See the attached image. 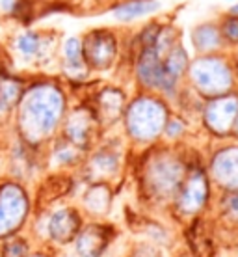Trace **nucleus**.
<instances>
[{
  "label": "nucleus",
  "instance_id": "f257e3e1",
  "mask_svg": "<svg viewBox=\"0 0 238 257\" xmlns=\"http://www.w3.org/2000/svg\"><path fill=\"white\" fill-rule=\"evenodd\" d=\"M65 101L62 91L51 82L26 84L13 114V131L17 140L38 151L52 142L62 125Z\"/></svg>",
  "mask_w": 238,
  "mask_h": 257
},
{
  "label": "nucleus",
  "instance_id": "f03ea898",
  "mask_svg": "<svg viewBox=\"0 0 238 257\" xmlns=\"http://www.w3.org/2000/svg\"><path fill=\"white\" fill-rule=\"evenodd\" d=\"M84 224L86 218L77 205L58 201L47 207H38L26 233L36 244L60 251L71 248Z\"/></svg>",
  "mask_w": 238,
  "mask_h": 257
},
{
  "label": "nucleus",
  "instance_id": "7ed1b4c3",
  "mask_svg": "<svg viewBox=\"0 0 238 257\" xmlns=\"http://www.w3.org/2000/svg\"><path fill=\"white\" fill-rule=\"evenodd\" d=\"M36 212L32 187L8 175L0 177V242L28 231Z\"/></svg>",
  "mask_w": 238,
  "mask_h": 257
},
{
  "label": "nucleus",
  "instance_id": "20e7f679",
  "mask_svg": "<svg viewBox=\"0 0 238 257\" xmlns=\"http://www.w3.org/2000/svg\"><path fill=\"white\" fill-rule=\"evenodd\" d=\"M114 227L99 220H90L82 225L75 242L71 244L75 257H103L112 244Z\"/></svg>",
  "mask_w": 238,
  "mask_h": 257
},
{
  "label": "nucleus",
  "instance_id": "39448f33",
  "mask_svg": "<svg viewBox=\"0 0 238 257\" xmlns=\"http://www.w3.org/2000/svg\"><path fill=\"white\" fill-rule=\"evenodd\" d=\"M112 205V192L106 183H90L86 190L80 194V212L84 218L101 220L110 211Z\"/></svg>",
  "mask_w": 238,
  "mask_h": 257
},
{
  "label": "nucleus",
  "instance_id": "423d86ee",
  "mask_svg": "<svg viewBox=\"0 0 238 257\" xmlns=\"http://www.w3.org/2000/svg\"><path fill=\"white\" fill-rule=\"evenodd\" d=\"M26 82L12 73L0 71V123H10L21 101Z\"/></svg>",
  "mask_w": 238,
  "mask_h": 257
},
{
  "label": "nucleus",
  "instance_id": "0eeeda50",
  "mask_svg": "<svg viewBox=\"0 0 238 257\" xmlns=\"http://www.w3.org/2000/svg\"><path fill=\"white\" fill-rule=\"evenodd\" d=\"M206 196H208V192H206L205 177L193 175L186 187L177 192V203L180 201L182 212L195 214V212H201L203 205L206 203Z\"/></svg>",
  "mask_w": 238,
  "mask_h": 257
},
{
  "label": "nucleus",
  "instance_id": "6e6552de",
  "mask_svg": "<svg viewBox=\"0 0 238 257\" xmlns=\"http://www.w3.org/2000/svg\"><path fill=\"white\" fill-rule=\"evenodd\" d=\"M15 51L25 62H36L43 54V39L36 32H23L15 39Z\"/></svg>",
  "mask_w": 238,
  "mask_h": 257
},
{
  "label": "nucleus",
  "instance_id": "1a4fd4ad",
  "mask_svg": "<svg viewBox=\"0 0 238 257\" xmlns=\"http://www.w3.org/2000/svg\"><path fill=\"white\" fill-rule=\"evenodd\" d=\"M36 248V242L28 233H21L0 242V257H28Z\"/></svg>",
  "mask_w": 238,
  "mask_h": 257
},
{
  "label": "nucleus",
  "instance_id": "9d476101",
  "mask_svg": "<svg viewBox=\"0 0 238 257\" xmlns=\"http://www.w3.org/2000/svg\"><path fill=\"white\" fill-rule=\"evenodd\" d=\"M156 8H158V2H155V0H134V2H129L125 6L117 8L116 15L119 19L127 21V19L140 17V15H145V13L153 12Z\"/></svg>",
  "mask_w": 238,
  "mask_h": 257
},
{
  "label": "nucleus",
  "instance_id": "9b49d317",
  "mask_svg": "<svg viewBox=\"0 0 238 257\" xmlns=\"http://www.w3.org/2000/svg\"><path fill=\"white\" fill-rule=\"evenodd\" d=\"M223 214L227 218L238 224V192L227 194L223 199Z\"/></svg>",
  "mask_w": 238,
  "mask_h": 257
},
{
  "label": "nucleus",
  "instance_id": "f8f14e48",
  "mask_svg": "<svg viewBox=\"0 0 238 257\" xmlns=\"http://www.w3.org/2000/svg\"><path fill=\"white\" fill-rule=\"evenodd\" d=\"M28 257H60V253L56 250H52L49 246H39L36 244V248L32 250V253Z\"/></svg>",
  "mask_w": 238,
  "mask_h": 257
},
{
  "label": "nucleus",
  "instance_id": "ddd939ff",
  "mask_svg": "<svg viewBox=\"0 0 238 257\" xmlns=\"http://www.w3.org/2000/svg\"><path fill=\"white\" fill-rule=\"evenodd\" d=\"M232 13H234V15H238V6L232 8Z\"/></svg>",
  "mask_w": 238,
  "mask_h": 257
}]
</instances>
